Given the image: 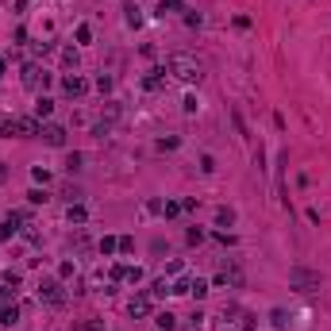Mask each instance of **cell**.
Returning a JSON list of instances; mask_svg holds the SVG:
<instances>
[{
	"instance_id": "6da1fadb",
	"label": "cell",
	"mask_w": 331,
	"mask_h": 331,
	"mask_svg": "<svg viewBox=\"0 0 331 331\" xmlns=\"http://www.w3.org/2000/svg\"><path fill=\"white\" fill-rule=\"evenodd\" d=\"M166 73H173L177 81H185V85H193V81H200L204 73H200V62L193 54H169L166 58Z\"/></svg>"
},
{
	"instance_id": "7a4b0ae2",
	"label": "cell",
	"mask_w": 331,
	"mask_h": 331,
	"mask_svg": "<svg viewBox=\"0 0 331 331\" xmlns=\"http://www.w3.org/2000/svg\"><path fill=\"white\" fill-rule=\"evenodd\" d=\"M289 289H297V293H316V289H320V274L297 266V270H289Z\"/></svg>"
},
{
	"instance_id": "3957f363",
	"label": "cell",
	"mask_w": 331,
	"mask_h": 331,
	"mask_svg": "<svg viewBox=\"0 0 331 331\" xmlns=\"http://www.w3.org/2000/svg\"><path fill=\"white\" fill-rule=\"evenodd\" d=\"M39 297H43L47 304H62V300H66V293H62V285H58L54 277H43V281H39Z\"/></svg>"
},
{
	"instance_id": "277c9868",
	"label": "cell",
	"mask_w": 331,
	"mask_h": 331,
	"mask_svg": "<svg viewBox=\"0 0 331 331\" xmlns=\"http://www.w3.org/2000/svg\"><path fill=\"white\" fill-rule=\"evenodd\" d=\"M47 81H50V77H47L39 66H23V85H27V89H39V85L47 89Z\"/></svg>"
},
{
	"instance_id": "5b68a950",
	"label": "cell",
	"mask_w": 331,
	"mask_h": 331,
	"mask_svg": "<svg viewBox=\"0 0 331 331\" xmlns=\"http://www.w3.org/2000/svg\"><path fill=\"white\" fill-rule=\"evenodd\" d=\"M39 139H47L50 147H66V131H62L58 123H43V131H39Z\"/></svg>"
},
{
	"instance_id": "8992f818",
	"label": "cell",
	"mask_w": 331,
	"mask_h": 331,
	"mask_svg": "<svg viewBox=\"0 0 331 331\" xmlns=\"http://www.w3.org/2000/svg\"><path fill=\"white\" fill-rule=\"evenodd\" d=\"M62 89L69 93V97H81L89 85H85V77H77V73H69V77H62Z\"/></svg>"
},
{
	"instance_id": "52a82bcc",
	"label": "cell",
	"mask_w": 331,
	"mask_h": 331,
	"mask_svg": "<svg viewBox=\"0 0 331 331\" xmlns=\"http://www.w3.org/2000/svg\"><path fill=\"white\" fill-rule=\"evenodd\" d=\"M143 89H150V93L166 89V69H150V73L143 77Z\"/></svg>"
},
{
	"instance_id": "ba28073f",
	"label": "cell",
	"mask_w": 331,
	"mask_h": 331,
	"mask_svg": "<svg viewBox=\"0 0 331 331\" xmlns=\"http://www.w3.org/2000/svg\"><path fill=\"white\" fill-rule=\"evenodd\" d=\"M127 312H131V316H147V312H150V297H135V300L127 304Z\"/></svg>"
},
{
	"instance_id": "9c48e42d",
	"label": "cell",
	"mask_w": 331,
	"mask_h": 331,
	"mask_svg": "<svg viewBox=\"0 0 331 331\" xmlns=\"http://www.w3.org/2000/svg\"><path fill=\"white\" fill-rule=\"evenodd\" d=\"M154 324H158L162 331H173V328H177V320H173L169 312H158V316H154Z\"/></svg>"
},
{
	"instance_id": "30bf717a",
	"label": "cell",
	"mask_w": 331,
	"mask_h": 331,
	"mask_svg": "<svg viewBox=\"0 0 331 331\" xmlns=\"http://www.w3.org/2000/svg\"><path fill=\"white\" fill-rule=\"evenodd\" d=\"M123 12H127V23H131V27H139V23H143V16H139V8H135L131 0L123 4Z\"/></svg>"
},
{
	"instance_id": "8fae6325",
	"label": "cell",
	"mask_w": 331,
	"mask_h": 331,
	"mask_svg": "<svg viewBox=\"0 0 331 331\" xmlns=\"http://www.w3.org/2000/svg\"><path fill=\"white\" fill-rule=\"evenodd\" d=\"M181 8H185L181 0H162V4H158V16H166V12H181Z\"/></svg>"
},
{
	"instance_id": "7c38bea8",
	"label": "cell",
	"mask_w": 331,
	"mask_h": 331,
	"mask_svg": "<svg viewBox=\"0 0 331 331\" xmlns=\"http://www.w3.org/2000/svg\"><path fill=\"white\" fill-rule=\"evenodd\" d=\"M35 112H39V116H43V119H47V116H50V112H54V100H47V97H39V104H35Z\"/></svg>"
},
{
	"instance_id": "4fadbf2b",
	"label": "cell",
	"mask_w": 331,
	"mask_h": 331,
	"mask_svg": "<svg viewBox=\"0 0 331 331\" xmlns=\"http://www.w3.org/2000/svg\"><path fill=\"white\" fill-rule=\"evenodd\" d=\"M16 320H19V312H16V308H0V324H8V328H12Z\"/></svg>"
},
{
	"instance_id": "5bb4252c",
	"label": "cell",
	"mask_w": 331,
	"mask_h": 331,
	"mask_svg": "<svg viewBox=\"0 0 331 331\" xmlns=\"http://www.w3.org/2000/svg\"><path fill=\"white\" fill-rule=\"evenodd\" d=\"M216 223H220V227L235 223V212H231V208H220V212H216Z\"/></svg>"
},
{
	"instance_id": "9a60e30c",
	"label": "cell",
	"mask_w": 331,
	"mask_h": 331,
	"mask_svg": "<svg viewBox=\"0 0 331 331\" xmlns=\"http://www.w3.org/2000/svg\"><path fill=\"white\" fill-rule=\"evenodd\" d=\"M27 200H31V204H47V193H43V189H31Z\"/></svg>"
},
{
	"instance_id": "2e32d148",
	"label": "cell",
	"mask_w": 331,
	"mask_h": 331,
	"mask_svg": "<svg viewBox=\"0 0 331 331\" xmlns=\"http://www.w3.org/2000/svg\"><path fill=\"white\" fill-rule=\"evenodd\" d=\"M189 293H193V297H197V300H200V297H204V293H208V281H193V289H189Z\"/></svg>"
},
{
	"instance_id": "e0dca14e",
	"label": "cell",
	"mask_w": 331,
	"mask_h": 331,
	"mask_svg": "<svg viewBox=\"0 0 331 331\" xmlns=\"http://www.w3.org/2000/svg\"><path fill=\"white\" fill-rule=\"evenodd\" d=\"M0 131L12 135V131H16V119H12V116H0Z\"/></svg>"
},
{
	"instance_id": "ac0fdd59",
	"label": "cell",
	"mask_w": 331,
	"mask_h": 331,
	"mask_svg": "<svg viewBox=\"0 0 331 331\" xmlns=\"http://www.w3.org/2000/svg\"><path fill=\"white\" fill-rule=\"evenodd\" d=\"M270 320H274V328H285V324H289V320H285V312H281V308H274V312H270Z\"/></svg>"
},
{
	"instance_id": "d6986e66",
	"label": "cell",
	"mask_w": 331,
	"mask_h": 331,
	"mask_svg": "<svg viewBox=\"0 0 331 331\" xmlns=\"http://www.w3.org/2000/svg\"><path fill=\"white\" fill-rule=\"evenodd\" d=\"M89 39H93V31H89V23H81L77 27V43H89Z\"/></svg>"
},
{
	"instance_id": "ffe728a7",
	"label": "cell",
	"mask_w": 331,
	"mask_h": 331,
	"mask_svg": "<svg viewBox=\"0 0 331 331\" xmlns=\"http://www.w3.org/2000/svg\"><path fill=\"white\" fill-rule=\"evenodd\" d=\"M166 293H169V281H166V277H162V281H154V297H166Z\"/></svg>"
},
{
	"instance_id": "44dd1931",
	"label": "cell",
	"mask_w": 331,
	"mask_h": 331,
	"mask_svg": "<svg viewBox=\"0 0 331 331\" xmlns=\"http://www.w3.org/2000/svg\"><path fill=\"white\" fill-rule=\"evenodd\" d=\"M69 220H73V223H85V208H69Z\"/></svg>"
},
{
	"instance_id": "7402d4cb",
	"label": "cell",
	"mask_w": 331,
	"mask_h": 331,
	"mask_svg": "<svg viewBox=\"0 0 331 331\" xmlns=\"http://www.w3.org/2000/svg\"><path fill=\"white\" fill-rule=\"evenodd\" d=\"M116 247H119V243H116V239H104V243H100V254H112V250H116Z\"/></svg>"
},
{
	"instance_id": "603a6c76",
	"label": "cell",
	"mask_w": 331,
	"mask_h": 331,
	"mask_svg": "<svg viewBox=\"0 0 331 331\" xmlns=\"http://www.w3.org/2000/svg\"><path fill=\"white\" fill-rule=\"evenodd\" d=\"M4 285H12V289H16V285H19V274H16V270H8V274H4Z\"/></svg>"
},
{
	"instance_id": "cb8c5ba5",
	"label": "cell",
	"mask_w": 331,
	"mask_h": 331,
	"mask_svg": "<svg viewBox=\"0 0 331 331\" xmlns=\"http://www.w3.org/2000/svg\"><path fill=\"white\" fill-rule=\"evenodd\" d=\"M4 73H8V62H4V58H0V77H4Z\"/></svg>"
},
{
	"instance_id": "d4e9b609",
	"label": "cell",
	"mask_w": 331,
	"mask_h": 331,
	"mask_svg": "<svg viewBox=\"0 0 331 331\" xmlns=\"http://www.w3.org/2000/svg\"><path fill=\"white\" fill-rule=\"evenodd\" d=\"M0 181H4V169H0Z\"/></svg>"
}]
</instances>
